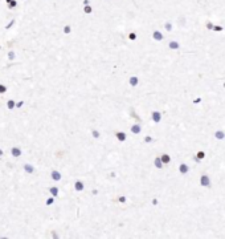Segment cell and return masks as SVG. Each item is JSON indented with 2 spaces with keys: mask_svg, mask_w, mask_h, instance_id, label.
<instances>
[{
  "mask_svg": "<svg viewBox=\"0 0 225 239\" xmlns=\"http://www.w3.org/2000/svg\"><path fill=\"white\" fill-rule=\"evenodd\" d=\"M200 185L203 187H210L212 186V182H210V178L207 174H203L200 177Z\"/></svg>",
  "mask_w": 225,
  "mask_h": 239,
  "instance_id": "obj_1",
  "label": "cell"
},
{
  "mask_svg": "<svg viewBox=\"0 0 225 239\" xmlns=\"http://www.w3.org/2000/svg\"><path fill=\"white\" fill-rule=\"evenodd\" d=\"M151 118L152 121L155 124H159L162 121V114H160V112H158V110H154L152 113H151Z\"/></svg>",
  "mask_w": 225,
  "mask_h": 239,
  "instance_id": "obj_2",
  "label": "cell"
},
{
  "mask_svg": "<svg viewBox=\"0 0 225 239\" xmlns=\"http://www.w3.org/2000/svg\"><path fill=\"white\" fill-rule=\"evenodd\" d=\"M168 48H170L171 51H179L180 49V43L176 41V40H171L170 44H168Z\"/></svg>",
  "mask_w": 225,
  "mask_h": 239,
  "instance_id": "obj_3",
  "label": "cell"
},
{
  "mask_svg": "<svg viewBox=\"0 0 225 239\" xmlns=\"http://www.w3.org/2000/svg\"><path fill=\"white\" fill-rule=\"evenodd\" d=\"M50 178H52L53 181L58 182V181H61L62 175H61V173H60L58 170H52V173H50Z\"/></svg>",
  "mask_w": 225,
  "mask_h": 239,
  "instance_id": "obj_4",
  "label": "cell"
},
{
  "mask_svg": "<svg viewBox=\"0 0 225 239\" xmlns=\"http://www.w3.org/2000/svg\"><path fill=\"white\" fill-rule=\"evenodd\" d=\"M11 154H12V157H15V158L21 157V149L19 148V146H12V149H11Z\"/></svg>",
  "mask_w": 225,
  "mask_h": 239,
  "instance_id": "obj_5",
  "label": "cell"
},
{
  "mask_svg": "<svg viewBox=\"0 0 225 239\" xmlns=\"http://www.w3.org/2000/svg\"><path fill=\"white\" fill-rule=\"evenodd\" d=\"M152 39L155 41H162L163 39H164V36H163V33L160 31H154L152 32Z\"/></svg>",
  "mask_w": 225,
  "mask_h": 239,
  "instance_id": "obj_6",
  "label": "cell"
},
{
  "mask_svg": "<svg viewBox=\"0 0 225 239\" xmlns=\"http://www.w3.org/2000/svg\"><path fill=\"white\" fill-rule=\"evenodd\" d=\"M115 137H117V139H118L119 142H125L126 139H127V135H126L125 132H117V133H115Z\"/></svg>",
  "mask_w": 225,
  "mask_h": 239,
  "instance_id": "obj_7",
  "label": "cell"
},
{
  "mask_svg": "<svg viewBox=\"0 0 225 239\" xmlns=\"http://www.w3.org/2000/svg\"><path fill=\"white\" fill-rule=\"evenodd\" d=\"M74 189H76V191H82L83 189H85V185H83V182L82 181H76L74 182Z\"/></svg>",
  "mask_w": 225,
  "mask_h": 239,
  "instance_id": "obj_8",
  "label": "cell"
},
{
  "mask_svg": "<svg viewBox=\"0 0 225 239\" xmlns=\"http://www.w3.org/2000/svg\"><path fill=\"white\" fill-rule=\"evenodd\" d=\"M140 132H142V126H140L139 124H134L133 126H131V133L133 134H139Z\"/></svg>",
  "mask_w": 225,
  "mask_h": 239,
  "instance_id": "obj_9",
  "label": "cell"
},
{
  "mask_svg": "<svg viewBox=\"0 0 225 239\" xmlns=\"http://www.w3.org/2000/svg\"><path fill=\"white\" fill-rule=\"evenodd\" d=\"M179 171H180V174H187V173L189 171V166L187 165V163H180Z\"/></svg>",
  "mask_w": 225,
  "mask_h": 239,
  "instance_id": "obj_10",
  "label": "cell"
},
{
  "mask_svg": "<svg viewBox=\"0 0 225 239\" xmlns=\"http://www.w3.org/2000/svg\"><path fill=\"white\" fill-rule=\"evenodd\" d=\"M129 84L131 86H137L138 84H139V77H137V76H131L130 78H129Z\"/></svg>",
  "mask_w": 225,
  "mask_h": 239,
  "instance_id": "obj_11",
  "label": "cell"
},
{
  "mask_svg": "<svg viewBox=\"0 0 225 239\" xmlns=\"http://www.w3.org/2000/svg\"><path fill=\"white\" fill-rule=\"evenodd\" d=\"M163 165H164V163H163V161H162L160 157H156L155 159H154V166H155L156 169H162Z\"/></svg>",
  "mask_w": 225,
  "mask_h": 239,
  "instance_id": "obj_12",
  "label": "cell"
},
{
  "mask_svg": "<svg viewBox=\"0 0 225 239\" xmlns=\"http://www.w3.org/2000/svg\"><path fill=\"white\" fill-rule=\"evenodd\" d=\"M24 171L28 173V174H32V173H35V167L31 165V163H25L24 165Z\"/></svg>",
  "mask_w": 225,
  "mask_h": 239,
  "instance_id": "obj_13",
  "label": "cell"
},
{
  "mask_svg": "<svg viewBox=\"0 0 225 239\" xmlns=\"http://www.w3.org/2000/svg\"><path fill=\"white\" fill-rule=\"evenodd\" d=\"M213 135H214V137H216L217 139H220V141H221V139L225 138V132H222V130H216Z\"/></svg>",
  "mask_w": 225,
  "mask_h": 239,
  "instance_id": "obj_14",
  "label": "cell"
},
{
  "mask_svg": "<svg viewBox=\"0 0 225 239\" xmlns=\"http://www.w3.org/2000/svg\"><path fill=\"white\" fill-rule=\"evenodd\" d=\"M49 193L52 194L53 197H57V195L60 194V190H58V187L53 186V187H49Z\"/></svg>",
  "mask_w": 225,
  "mask_h": 239,
  "instance_id": "obj_15",
  "label": "cell"
},
{
  "mask_svg": "<svg viewBox=\"0 0 225 239\" xmlns=\"http://www.w3.org/2000/svg\"><path fill=\"white\" fill-rule=\"evenodd\" d=\"M160 158H162V161H163V163H164V165H167V163L171 162V157L168 156V154H162Z\"/></svg>",
  "mask_w": 225,
  "mask_h": 239,
  "instance_id": "obj_16",
  "label": "cell"
},
{
  "mask_svg": "<svg viewBox=\"0 0 225 239\" xmlns=\"http://www.w3.org/2000/svg\"><path fill=\"white\" fill-rule=\"evenodd\" d=\"M7 108H8L9 110L15 109V108H16V102L13 101V100H8V101H7Z\"/></svg>",
  "mask_w": 225,
  "mask_h": 239,
  "instance_id": "obj_17",
  "label": "cell"
},
{
  "mask_svg": "<svg viewBox=\"0 0 225 239\" xmlns=\"http://www.w3.org/2000/svg\"><path fill=\"white\" fill-rule=\"evenodd\" d=\"M164 29L168 31V32H171V31H172V23H171L170 20L164 23Z\"/></svg>",
  "mask_w": 225,
  "mask_h": 239,
  "instance_id": "obj_18",
  "label": "cell"
},
{
  "mask_svg": "<svg viewBox=\"0 0 225 239\" xmlns=\"http://www.w3.org/2000/svg\"><path fill=\"white\" fill-rule=\"evenodd\" d=\"M15 57H16L15 51H9V52H8V60H9V61H12V60H15Z\"/></svg>",
  "mask_w": 225,
  "mask_h": 239,
  "instance_id": "obj_19",
  "label": "cell"
},
{
  "mask_svg": "<svg viewBox=\"0 0 225 239\" xmlns=\"http://www.w3.org/2000/svg\"><path fill=\"white\" fill-rule=\"evenodd\" d=\"M54 198H56V197H50V198H48V199H46L45 201V203H46V206H50V205H53L54 203Z\"/></svg>",
  "mask_w": 225,
  "mask_h": 239,
  "instance_id": "obj_20",
  "label": "cell"
},
{
  "mask_svg": "<svg viewBox=\"0 0 225 239\" xmlns=\"http://www.w3.org/2000/svg\"><path fill=\"white\" fill-rule=\"evenodd\" d=\"M196 157H197L199 159H204V158H205V153H204L203 150H200V152H197V154H196Z\"/></svg>",
  "mask_w": 225,
  "mask_h": 239,
  "instance_id": "obj_21",
  "label": "cell"
},
{
  "mask_svg": "<svg viewBox=\"0 0 225 239\" xmlns=\"http://www.w3.org/2000/svg\"><path fill=\"white\" fill-rule=\"evenodd\" d=\"M129 39H130L131 41L137 40V33H135V32H130V33H129Z\"/></svg>",
  "mask_w": 225,
  "mask_h": 239,
  "instance_id": "obj_22",
  "label": "cell"
},
{
  "mask_svg": "<svg viewBox=\"0 0 225 239\" xmlns=\"http://www.w3.org/2000/svg\"><path fill=\"white\" fill-rule=\"evenodd\" d=\"M91 135H93V137H94V138H99L101 137V134H99V132H98V130H91Z\"/></svg>",
  "mask_w": 225,
  "mask_h": 239,
  "instance_id": "obj_23",
  "label": "cell"
},
{
  "mask_svg": "<svg viewBox=\"0 0 225 239\" xmlns=\"http://www.w3.org/2000/svg\"><path fill=\"white\" fill-rule=\"evenodd\" d=\"M83 12L85 13H91L93 12V8L90 6H85V8H83Z\"/></svg>",
  "mask_w": 225,
  "mask_h": 239,
  "instance_id": "obj_24",
  "label": "cell"
},
{
  "mask_svg": "<svg viewBox=\"0 0 225 239\" xmlns=\"http://www.w3.org/2000/svg\"><path fill=\"white\" fill-rule=\"evenodd\" d=\"M213 31L214 32H221V31H224V28L221 25H213Z\"/></svg>",
  "mask_w": 225,
  "mask_h": 239,
  "instance_id": "obj_25",
  "label": "cell"
},
{
  "mask_svg": "<svg viewBox=\"0 0 225 239\" xmlns=\"http://www.w3.org/2000/svg\"><path fill=\"white\" fill-rule=\"evenodd\" d=\"M70 32H72V28H70V25H65L64 27V33H70Z\"/></svg>",
  "mask_w": 225,
  "mask_h": 239,
  "instance_id": "obj_26",
  "label": "cell"
},
{
  "mask_svg": "<svg viewBox=\"0 0 225 239\" xmlns=\"http://www.w3.org/2000/svg\"><path fill=\"white\" fill-rule=\"evenodd\" d=\"M6 92H7V86L0 84V94H2V93H6Z\"/></svg>",
  "mask_w": 225,
  "mask_h": 239,
  "instance_id": "obj_27",
  "label": "cell"
},
{
  "mask_svg": "<svg viewBox=\"0 0 225 239\" xmlns=\"http://www.w3.org/2000/svg\"><path fill=\"white\" fill-rule=\"evenodd\" d=\"M207 29H209V31H213V24H212V21H207Z\"/></svg>",
  "mask_w": 225,
  "mask_h": 239,
  "instance_id": "obj_28",
  "label": "cell"
},
{
  "mask_svg": "<svg viewBox=\"0 0 225 239\" xmlns=\"http://www.w3.org/2000/svg\"><path fill=\"white\" fill-rule=\"evenodd\" d=\"M144 142L148 144V142H152V137H150V135H147V137H144Z\"/></svg>",
  "mask_w": 225,
  "mask_h": 239,
  "instance_id": "obj_29",
  "label": "cell"
},
{
  "mask_svg": "<svg viewBox=\"0 0 225 239\" xmlns=\"http://www.w3.org/2000/svg\"><path fill=\"white\" fill-rule=\"evenodd\" d=\"M118 202H121V203H125V202H126V197H123V195L119 197V198H118Z\"/></svg>",
  "mask_w": 225,
  "mask_h": 239,
  "instance_id": "obj_30",
  "label": "cell"
},
{
  "mask_svg": "<svg viewBox=\"0 0 225 239\" xmlns=\"http://www.w3.org/2000/svg\"><path fill=\"white\" fill-rule=\"evenodd\" d=\"M23 105H24V101H19V102H16V108L19 109V108H21Z\"/></svg>",
  "mask_w": 225,
  "mask_h": 239,
  "instance_id": "obj_31",
  "label": "cell"
},
{
  "mask_svg": "<svg viewBox=\"0 0 225 239\" xmlns=\"http://www.w3.org/2000/svg\"><path fill=\"white\" fill-rule=\"evenodd\" d=\"M15 7H16V2H15V0H12V2L9 3V8H15Z\"/></svg>",
  "mask_w": 225,
  "mask_h": 239,
  "instance_id": "obj_32",
  "label": "cell"
},
{
  "mask_svg": "<svg viewBox=\"0 0 225 239\" xmlns=\"http://www.w3.org/2000/svg\"><path fill=\"white\" fill-rule=\"evenodd\" d=\"M13 24H15V20H11V23H9V24H8V25L6 27V29H9V28H11V27H12Z\"/></svg>",
  "mask_w": 225,
  "mask_h": 239,
  "instance_id": "obj_33",
  "label": "cell"
},
{
  "mask_svg": "<svg viewBox=\"0 0 225 239\" xmlns=\"http://www.w3.org/2000/svg\"><path fill=\"white\" fill-rule=\"evenodd\" d=\"M199 102H201V97H197L196 100H193V104H199Z\"/></svg>",
  "mask_w": 225,
  "mask_h": 239,
  "instance_id": "obj_34",
  "label": "cell"
},
{
  "mask_svg": "<svg viewBox=\"0 0 225 239\" xmlns=\"http://www.w3.org/2000/svg\"><path fill=\"white\" fill-rule=\"evenodd\" d=\"M152 205H158V199H156V198L152 199Z\"/></svg>",
  "mask_w": 225,
  "mask_h": 239,
  "instance_id": "obj_35",
  "label": "cell"
},
{
  "mask_svg": "<svg viewBox=\"0 0 225 239\" xmlns=\"http://www.w3.org/2000/svg\"><path fill=\"white\" fill-rule=\"evenodd\" d=\"M83 6H89V0H83Z\"/></svg>",
  "mask_w": 225,
  "mask_h": 239,
  "instance_id": "obj_36",
  "label": "cell"
},
{
  "mask_svg": "<svg viewBox=\"0 0 225 239\" xmlns=\"http://www.w3.org/2000/svg\"><path fill=\"white\" fill-rule=\"evenodd\" d=\"M3 154H4V152L2 150V149H0V157H3Z\"/></svg>",
  "mask_w": 225,
  "mask_h": 239,
  "instance_id": "obj_37",
  "label": "cell"
},
{
  "mask_svg": "<svg viewBox=\"0 0 225 239\" xmlns=\"http://www.w3.org/2000/svg\"><path fill=\"white\" fill-rule=\"evenodd\" d=\"M6 2H7V3H11V2H12V0H6Z\"/></svg>",
  "mask_w": 225,
  "mask_h": 239,
  "instance_id": "obj_38",
  "label": "cell"
},
{
  "mask_svg": "<svg viewBox=\"0 0 225 239\" xmlns=\"http://www.w3.org/2000/svg\"><path fill=\"white\" fill-rule=\"evenodd\" d=\"M0 49H2V45H0Z\"/></svg>",
  "mask_w": 225,
  "mask_h": 239,
  "instance_id": "obj_39",
  "label": "cell"
}]
</instances>
